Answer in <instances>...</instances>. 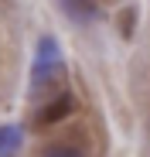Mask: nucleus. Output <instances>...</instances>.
Returning a JSON list of instances; mask_svg holds the SVG:
<instances>
[{
	"label": "nucleus",
	"mask_w": 150,
	"mask_h": 157,
	"mask_svg": "<svg viewBox=\"0 0 150 157\" xmlns=\"http://www.w3.org/2000/svg\"><path fill=\"white\" fill-rule=\"evenodd\" d=\"M17 144H21L17 130H10V126H4V130H0V154H10V150H17Z\"/></svg>",
	"instance_id": "obj_2"
},
{
	"label": "nucleus",
	"mask_w": 150,
	"mask_h": 157,
	"mask_svg": "<svg viewBox=\"0 0 150 157\" xmlns=\"http://www.w3.org/2000/svg\"><path fill=\"white\" fill-rule=\"evenodd\" d=\"M41 157H82V154L75 150V147H48Z\"/></svg>",
	"instance_id": "obj_4"
},
{
	"label": "nucleus",
	"mask_w": 150,
	"mask_h": 157,
	"mask_svg": "<svg viewBox=\"0 0 150 157\" xmlns=\"http://www.w3.org/2000/svg\"><path fill=\"white\" fill-rule=\"evenodd\" d=\"M133 17H137V10H133V7H126V10L119 14V31L126 34V38L133 34Z\"/></svg>",
	"instance_id": "obj_3"
},
{
	"label": "nucleus",
	"mask_w": 150,
	"mask_h": 157,
	"mask_svg": "<svg viewBox=\"0 0 150 157\" xmlns=\"http://www.w3.org/2000/svg\"><path fill=\"white\" fill-rule=\"evenodd\" d=\"M72 109H75V99L68 96V92H62L58 99H51L48 106L38 113V126H51V123H62L65 116H72Z\"/></svg>",
	"instance_id": "obj_1"
}]
</instances>
